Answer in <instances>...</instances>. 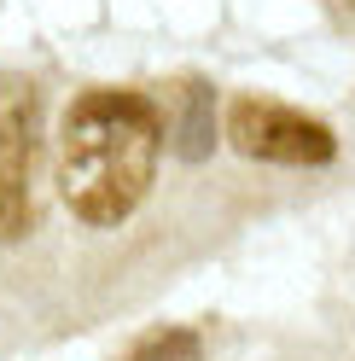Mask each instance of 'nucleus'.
Listing matches in <instances>:
<instances>
[{"mask_svg":"<svg viewBox=\"0 0 355 361\" xmlns=\"http://www.w3.org/2000/svg\"><path fill=\"white\" fill-rule=\"evenodd\" d=\"M158 152L163 123L151 99L117 87L82 94L58 128V198L87 228H117L146 204Z\"/></svg>","mask_w":355,"mask_h":361,"instance_id":"f257e3e1","label":"nucleus"},{"mask_svg":"<svg viewBox=\"0 0 355 361\" xmlns=\"http://www.w3.org/2000/svg\"><path fill=\"white\" fill-rule=\"evenodd\" d=\"M228 140L239 157H256V164H285V169H315L332 164V128L320 117H309L297 105L262 99V94H239L228 105Z\"/></svg>","mask_w":355,"mask_h":361,"instance_id":"f03ea898","label":"nucleus"},{"mask_svg":"<svg viewBox=\"0 0 355 361\" xmlns=\"http://www.w3.org/2000/svg\"><path fill=\"white\" fill-rule=\"evenodd\" d=\"M41 105L24 76H0V245L30 233V175H35Z\"/></svg>","mask_w":355,"mask_h":361,"instance_id":"7ed1b4c3","label":"nucleus"},{"mask_svg":"<svg viewBox=\"0 0 355 361\" xmlns=\"http://www.w3.org/2000/svg\"><path fill=\"white\" fill-rule=\"evenodd\" d=\"M198 355H204L198 332H187V326H169V332H151L146 344H135L123 361H198Z\"/></svg>","mask_w":355,"mask_h":361,"instance_id":"20e7f679","label":"nucleus"},{"mask_svg":"<svg viewBox=\"0 0 355 361\" xmlns=\"http://www.w3.org/2000/svg\"><path fill=\"white\" fill-rule=\"evenodd\" d=\"M349 6H355V0H349Z\"/></svg>","mask_w":355,"mask_h":361,"instance_id":"39448f33","label":"nucleus"}]
</instances>
